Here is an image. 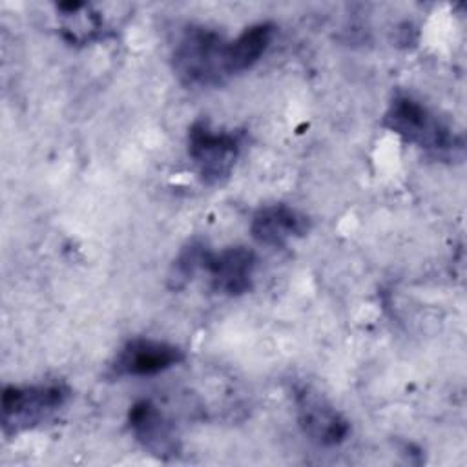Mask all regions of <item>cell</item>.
Returning a JSON list of instances; mask_svg holds the SVG:
<instances>
[{"instance_id":"obj_1","label":"cell","mask_w":467,"mask_h":467,"mask_svg":"<svg viewBox=\"0 0 467 467\" xmlns=\"http://www.w3.org/2000/svg\"><path fill=\"white\" fill-rule=\"evenodd\" d=\"M173 73L186 88H210L232 75L230 40L204 26H188L171 51Z\"/></svg>"},{"instance_id":"obj_2","label":"cell","mask_w":467,"mask_h":467,"mask_svg":"<svg viewBox=\"0 0 467 467\" xmlns=\"http://www.w3.org/2000/svg\"><path fill=\"white\" fill-rule=\"evenodd\" d=\"M383 124L407 144H414L427 153L447 155L462 148V135L456 133L421 100L407 93H398L389 102Z\"/></svg>"},{"instance_id":"obj_3","label":"cell","mask_w":467,"mask_h":467,"mask_svg":"<svg viewBox=\"0 0 467 467\" xmlns=\"http://www.w3.org/2000/svg\"><path fill=\"white\" fill-rule=\"evenodd\" d=\"M69 394V387L62 381L5 385L0 400L4 434H20L44 423L66 405Z\"/></svg>"},{"instance_id":"obj_4","label":"cell","mask_w":467,"mask_h":467,"mask_svg":"<svg viewBox=\"0 0 467 467\" xmlns=\"http://www.w3.org/2000/svg\"><path fill=\"white\" fill-rule=\"evenodd\" d=\"M244 133L215 130L206 120H195L188 128V157L199 179L208 186L224 184L241 155Z\"/></svg>"},{"instance_id":"obj_5","label":"cell","mask_w":467,"mask_h":467,"mask_svg":"<svg viewBox=\"0 0 467 467\" xmlns=\"http://www.w3.org/2000/svg\"><path fill=\"white\" fill-rule=\"evenodd\" d=\"M296 418L301 432L321 447H334L347 440L348 420L316 389L308 385L294 387Z\"/></svg>"},{"instance_id":"obj_6","label":"cell","mask_w":467,"mask_h":467,"mask_svg":"<svg viewBox=\"0 0 467 467\" xmlns=\"http://www.w3.org/2000/svg\"><path fill=\"white\" fill-rule=\"evenodd\" d=\"M184 359V350L173 343L153 337L128 339L113 361L109 363V374L113 378H142L161 374Z\"/></svg>"},{"instance_id":"obj_7","label":"cell","mask_w":467,"mask_h":467,"mask_svg":"<svg viewBox=\"0 0 467 467\" xmlns=\"http://www.w3.org/2000/svg\"><path fill=\"white\" fill-rule=\"evenodd\" d=\"M257 255L252 248L237 244L219 252H208L202 272L210 277V286L215 294L237 297L252 290Z\"/></svg>"},{"instance_id":"obj_8","label":"cell","mask_w":467,"mask_h":467,"mask_svg":"<svg viewBox=\"0 0 467 467\" xmlns=\"http://www.w3.org/2000/svg\"><path fill=\"white\" fill-rule=\"evenodd\" d=\"M128 425L146 452L161 460L179 456L181 438L175 425L151 400H139L130 407Z\"/></svg>"},{"instance_id":"obj_9","label":"cell","mask_w":467,"mask_h":467,"mask_svg":"<svg viewBox=\"0 0 467 467\" xmlns=\"http://www.w3.org/2000/svg\"><path fill=\"white\" fill-rule=\"evenodd\" d=\"M310 217L285 202L261 206L250 221L252 237L265 246L283 248L310 232Z\"/></svg>"},{"instance_id":"obj_10","label":"cell","mask_w":467,"mask_h":467,"mask_svg":"<svg viewBox=\"0 0 467 467\" xmlns=\"http://www.w3.org/2000/svg\"><path fill=\"white\" fill-rule=\"evenodd\" d=\"M274 36L275 26L272 22H257L248 26L234 40H230L232 75H239L254 67L270 47Z\"/></svg>"},{"instance_id":"obj_11","label":"cell","mask_w":467,"mask_h":467,"mask_svg":"<svg viewBox=\"0 0 467 467\" xmlns=\"http://www.w3.org/2000/svg\"><path fill=\"white\" fill-rule=\"evenodd\" d=\"M208 252H210L208 246L201 241L186 243L171 263V268L168 274V286L171 290L184 288L195 277L197 272H202Z\"/></svg>"}]
</instances>
